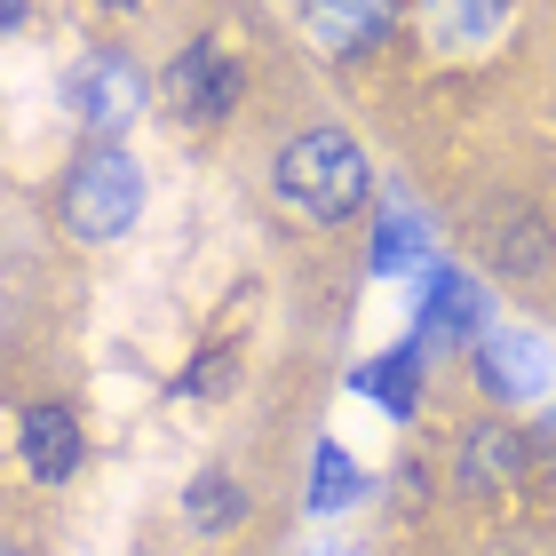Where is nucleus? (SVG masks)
<instances>
[{"instance_id":"f257e3e1","label":"nucleus","mask_w":556,"mask_h":556,"mask_svg":"<svg viewBox=\"0 0 556 556\" xmlns=\"http://www.w3.org/2000/svg\"><path fill=\"white\" fill-rule=\"evenodd\" d=\"M270 184H278L287 207H302L311 223H342V215H358L374 199V167H366V151L350 143L342 128H311V136H294L287 151H278Z\"/></svg>"},{"instance_id":"f03ea898","label":"nucleus","mask_w":556,"mask_h":556,"mask_svg":"<svg viewBox=\"0 0 556 556\" xmlns=\"http://www.w3.org/2000/svg\"><path fill=\"white\" fill-rule=\"evenodd\" d=\"M136 207H143V167H136L119 143H96V151H80V160L64 167L56 215H64V231L80 239V247L119 239V231L136 223Z\"/></svg>"},{"instance_id":"7ed1b4c3","label":"nucleus","mask_w":556,"mask_h":556,"mask_svg":"<svg viewBox=\"0 0 556 556\" xmlns=\"http://www.w3.org/2000/svg\"><path fill=\"white\" fill-rule=\"evenodd\" d=\"M64 104H72L80 128L119 136V128H136L151 112V72L128 56V48H88V56L64 72Z\"/></svg>"},{"instance_id":"20e7f679","label":"nucleus","mask_w":556,"mask_h":556,"mask_svg":"<svg viewBox=\"0 0 556 556\" xmlns=\"http://www.w3.org/2000/svg\"><path fill=\"white\" fill-rule=\"evenodd\" d=\"M160 96H167V112L184 119V128H223V119L239 112V56L223 40H184Z\"/></svg>"},{"instance_id":"39448f33","label":"nucleus","mask_w":556,"mask_h":556,"mask_svg":"<svg viewBox=\"0 0 556 556\" xmlns=\"http://www.w3.org/2000/svg\"><path fill=\"white\" fill-rule=\"evenodd\" d=\"M477 382L501 406H533V397H548V342L517 334V326H485L477 334Z\"/></svg>"},{"instance_id":"423d86ee","label":"nucleus","mask_w":556,"mask_h":556,"mask_svg":"<svg viewBox=\"0 0 556 556\" xmlns=\"http://www.w3.org/2000/svg\"><path fill=\"white\" fill-rule=\"evenodd\" d=\"M453 469H462L469 493L501 501L525 477V438H517V429H501V421H477V429H462V445H453Z\"/></svg>"},{"instance_id":"0eeeda50","label":"nucleus","mask_w":556,"mask_h":556,"mask_svg":"<svg viewBox=\"0 0 556 556\" xmlns=\"http://www.w3.org/2000/svg\"><path fill=\"white\" fill-rule=\"evenodd\" d=\"M16 445H24V469H33L40 485H64V477L80 469V453H88V438H80V421H72V406H24Z\"/></svg>"},{"instance_id":"6e6552de","label":"nucleus","mask_w":556,"mask_h":556,"mask_svg":"<svg viewBox=\"0 0 556 556\" xmlns=\"http://www.w3.org/2000/svg\"><path fill=\"white\" fill-rule=\"evenodd\" d=\"M469 334H485V294H477L453 263H429V287H421V334H414V342H469Z\"/></svg>"},{"instance_id":"1a4fd4ad","label":"nucleus","mask_w":556,"mask_h":556,"mask_svg":"<svg viewBox=\"0 0 556 556\" xmlns=\"http://www.w3.org/2000/svg\"><path fill=\"white\" fill-rule=\"evenodd\" d=\"M350 390L374 397L390 421H414L421 414V342H397V350H382V358H366L358 374H350Z\"/></svg>"},{"instance_id":"9d476101","label":"nucleus","mask_w":556,"mask_h":556,"mask_svg":"<svg viewBox=\"0 0 556 556\" xmlns=\"http://www.w3.org/2000/svg\"><path fill=\"white\" fill-rule=\"evenodd\" d=\"M429 255V215L406 207V199H390L382 207V231H374V278H397L406 263Z\"/></svg>"},{"instance_id":"9b49d317","label":"nucleus","mask_w":556,"mask_h":556,"mask_svg":"<svg viewBox=\"0 0 556 556\" xmlns=\"http://www.w3.org/2000/svg\"><path fill=\"white\" fill-rule=\"evenodd\" d=\"M302 24H311V40H326L334 56H366L374 40H390L397 16H390V9H311Z\"/></svg>"},{"instance_id":"f8f14e48","label":"nucleus","mask_w":556,"mask_h":556,"mask_svg":"<svg viewBox=\"0 0 556 556\" xmlns=\"http://www.w3.org/2000/svg\"><path fill=\"white\" fill-rule=\"evenodd\" d=\"M350 501H366V469L350 462L342 445H318V462H311V509L318 517H342Z\"/></svg>"},{"instance_id":"ddd939ff","label":"nucleus","mask_w":556,"mask_h":556,"mask_svg":"<svg viewBox=\"0 0 556 556\" xmlns=\"http://www.w3.org/2000/svg\"><path fill=\"white\" fill-rule=\"evenodd\" d=\"M239 517H247V493H239V477H223V469L191 477V525H199V533H231Z\"/></svg>"},{"instance_id":"4468645a","label":"nucleus","mask_w":556,"mask_h":556,"mask_svg":"<svg viewBox=\"0 0 556 556\" xmlns=\"http://www.w3.org/2000/svg\"><path fill=\"white\" fill-rule=\"evenodd\" d=\"M184 390H191V397H207V390H231V350H215V358H199V366L184 374Z\"/></svg>"},{"instance_id":"2eb2a0df","label":"nucleus","mask_w":556,"mask_h":556,"mask_svg":"<svg viewBox=\"0 0 556 556\" xmlns=\"http://www.w3.org/2000/svg\"><path fill=\"white\" fill-rule=\"evenodd\" d=\"M438 24H445V33L485 40V33H501V9H438Z\"/></svg>"},{"instance_id":"dca6fc26","label":"nucleus","mask_w":556,"mask_h":556,"mask_svg":"<svg viewBox=\"0 0 556 556\" xmlns=\"http://www.w3.org/2000/svg\"><path fill=\"white\" fill-rule=\"evenodd\" d=\"M9 33H24V9H0V40H9Z\"/></svg>"},{"instance_id":"f3484780","label":"nucleus","mask_w":556,"mask_h":556,"mask_svg":"<svg viewBox=\"0 0 556 556\" xmlns=\"http://www.w3.org/2000/svg\"><path fill=\"white\" fill-rule=\"evenodd\" d=\"M0 556H24V548H0Z\"/></svg>"}]
</instances>
